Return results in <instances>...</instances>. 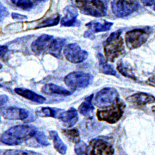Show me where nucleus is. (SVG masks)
Wrapping results in <instances>:
<instances>
[{"label": "nucleus", "instance_id": "obj_15", "mask_svg": "<svg viewBox=\"0 0 155 155\" xmlns=\"http://www.w3.org/2000/svg\"><path fill=\"white\" fill-rule=\"evenodd\" d=\"M57 118L63 122L64 126L70 128L75 125L78 120V114L76 109L72 107L67 111L61 112Z\"/></svg>", "mask_w": 155, "mask_h": 155}, {"label": "nucleus", "instance_id": "obj_35", "mask_svg": "<svg viewBox=\"0 0 155 155\" xmlns=\"http://www.w3.org/2000/svg\"><path fill=\"white\" fill-rule=\"evenodd\" d=\"M8 98L6 95L1 96V104L3 105V104H5V103L8 101Z\"/></svg>", "mask_w": 155, "mask_h": 155}, {"label": "nucleus", "instance_id": "obj_32", "mask_svg": "<svg viewBox=\"0 0 155 155\" xmlns=\"http://www.w3.org/2000/svg\"><path fill=\"white\" fill-rule=\"evenodd\" d=\"M141 3L145 6H150L154 4L155 0H140Z\"/></svg>", "mask_w": 155, "mask_h": 155}, {"label": "nucleus", "instance_id": "obj_19", "mask_svg": "<svg viewBox=\"0 0 155 155\" xmlns=\"http://www.w3.org/2000/svg\"><path fill=\"white\" fill-rule=\"evenodd\" d=\"M99 60V67L100 72L107 75H112L115 77H119L117 72L114 69L113 67L107 63V60L101 54L99 53L97 55Z\"/></svg>", "mask_w": 155, "mask_h": 155}, {"label": "nucleus", "instance_id": "obj_7", "mask_svg": "<svg viewBox=\"0 0 155 155\" xmlns=\"http://www.w3.org/2000/svg\"><path fill=\"white\" fill-rule=\"evenodd\" d=\"M93 80L91 74L80 71L70 73L64 78V83L72 90L85 88L87 87Z\"/></svg>", "mask_w": 155, "mask_h": 155}, {"label": "nucleus", "instance_id": "obj_12", "mask_svg": "<svg viewBox=\"0 0 155 155\" xmlns=\"http://www.w3.org/2000/svg\"><path fill=\"white\" fill-rule=\"evenodd\" d=\"M77 9L73 6H67L64 8V17L61 21V26L73 27L80 25V22L77 20V18L78 16Z\"/></svg>", "mask_w": 155, "mask_h": 155}, {"label": "nucleus", "instance_id": "obj_36", "mask_svg": "<svg viewBox=\"0 0 155 155\" xmlns=\"http://www.w3.org/2000/svg\"><path fill=\"white\" fill-rule=\"evenodd\" d=\"M151 110H152L153 113L155 114V106H153V107H151Z\"/></svg>", "mask_w": 155, "mask_h": 155}, {"label": "nucleus", "instance_id": "obj_33", "mask_svg": "<svg viewBox=\"0 0 155 155\" xmlns=\"http://www.w3.org/2000/svg\"><path fill=\"white\" fill-rule=\"evenodd\" d=\"M147 83L148 85L155 87V76H153L150 77L148 80V81H147Z\"/></svg>", "mask_w": 155, "mask_h": 155}, {"label": "nucleus", "instance_id": "obj_5", "mask_svg": "<svg viewBox=\"0 0 155 155\" xmlns=\"http://www.w3.org/2000/svg\"><path fill=\"white\" fill-rule=\"evenodd\" d=\"M150 29L149 28L137 29L128 31L125 36V43L130 50H134L143 45L150 36Z\"/></svg>", "mask_w": 155, "mask_h": 155}, {"label": "nucleus", "instance_id": "obj_10", "mask_svg": "<svg viewBox=\"0 0 155 155\" xmlns=\"http://www.w3.org/2000/svg\"><path fill=\"white\" fill-rule=\"evenodd\" d=\"M54 37L48 34H43L38 37L31 44V50L37 55L50 54L52 48Z\"/></svg>", "mask_w": 155, "mask_h": 155}, {"label": "nucleus", "instance_id": "obj_11", "mask_svg": "<svg viewBox=\"0 0 155 155\" xmlns=\"http://www.w3.org/2000/svg\"><path fill=\"white\" fill-rule=\"evenodd\" d=\"M63 55L68 61L73 63H81L88 57L87 51L76 44H70L66 45L63 50Z\"/></svg>", "mask_w": 155, "mask_h": 155}, {"label": "nucleus", "instance_id": "obj_3", "mask_svg": "<svg viewBox=\"0 0 155 155\" xmlns=\"http://www.w3.org/2000/svg\"><path fill=\"white\" fill-rule=\"evenodd\" d=\"M71 2L84 15L101 18L107 14V6L102 0H71Z\"/></svg>", "mask_w": 155, "mask_h": 155}, {"label": "nucleus", "instance_id": "obj_23", "mask_svg": "<svg viewBox=\"0 0 155 155\" xmlns=\"http://www.w3.org/2000/svg\"><path fill=\"white\" fill-rule=\"evenodd\" d=\"M61 132L72 143L78 144L81 141L80 132L77 128L62 129Z\"/></svg>", "mask_w": 155, "mask_h": 155}, {"label": "nucleus", "instance_id": "obj_22", "mask_svg": "<svg viewBox=\"0 0 155 155\" xmlns=\"http://www.w3.org/2000/svg\"><path fill=\"white\" fill-rule=\"evenodd\" d=\"M50 136L53 140L54 142V146L55 149L61 154H65L67 150V147L65 145L62 140H61L60 137H59L58 133L55 131H50Z\"/></svg>", "mask_w": 155, "mask_h": 155}, {"label": "nucleus", "instance_id": "obj_31", "mask_svg": "<svg viewBox=\"0 0 155 155\" xmlns=\"http://www.w3.org/2000/svg\"><path fill=\"white\" fill-rule=\"evenodd\" d=\"M9 12L6 7L3 5H1V19L2 20V18L7 16Z\"/></svg>", "mask_w": 155, "mask_h": 155}, {"label": "nucleus", "instance_id": "obj_27", "mask_svg": "<svg viewBox=\"0 0 155 155\" xmlns=\"http://www.w3.org/2000/svg\"><path fill=\"white\" fill-rule=\"evenodd\" d=\"M34 138L36 139V140L37 141L38 143L41 144L42 146H47L49 145L47 137L42 132L37 130L34 134Z\"/></svg>", "mask_w": 155, "mask_h": 155}, {"label": "nucleus", "instance_id": "obj_30", "mask_svg": "<svg viewBox=\"0 0 155 155\" xmlns=\"http://www.w3.org/2000/svg\"><path fill=\"white\" fill-rule=\"evenodd\" d=\"M12 19H16V20H24V19H25L28 18L27 16L18 14V13H16V12H13V13H12Z\"/></svg>", "mask_w": 155, "mask_h": 155}, {"label": "nucleus", "instance_id": "obj_8", "mask_svg": "<svg viewBox=\"0 0 155 155\" xmlns=\"http://www.w3.org/2000/svg\"><path fill=\"white\" fill-rule=\"evenodd\" d=\"M119 99V93L112 87H106L99 91L94 99V104L98 107H109Z\"/></svg>", "mask_w": 155, "mask_h": 155}, {"label": "nucleus", "instance_id": "obj_28", "mask_svg": "<svg viewBox=\"0 0 155 155\" xmlns=\"http://www.w3.org/2000/svg\"><path fill=\"white\" fill-rule=\"evenodd\" d=\"M87 145L83 141H80L79 143L76 144L74 147V151L76 155H87L86 148Z\"/></svg>", "mask_w": 155, "mask_h": 155}, {"label": "nucleus", "instance_id": "obj_6", "mask_svg": "<svg viewBox=\"0 0 155 155\" xmlns=\"http://www.w3.org/2000/svg\"><path fill=\"white\" fill-rule=\"evenodd\" d=\"M139 7L137 0H113L111 3L112 11L117 18H125L133 14Z\"/></svg>", "mask_w": 155, "mask_h": 155}, {"label": "nucleus", "instance_id": "obj_37", "mask_svg": "<svg viewBox=\"0 0 155 155\" xmlns=\"http://www.w3.org/2000/svg\"><path fill=\"white\" fill-rule=\"evenodd\" d=\"M153 9H154V10L155 11V3H154V6H153Z\"/></svg>", "mask_w": 155, "mask_h": 155}, {"label": "nucleus", "instance_id": "obj_4", "mask_svg": "<svg viewBox=\"0 0 155 155\" xmlns=\"http://www.w3.org/2000/svg\"><path fill=\"white\" fill-rule=\"evenodd\" d=\"M125 105L120 99L112 106L97 110L96 116L99 121H104L110 124L117 123L122 117Z\"/></svg>", "mask_w": 155, "mask_h": 155}, {"label": "nucleus", "instance_id": "obj_14", "mask_svg": "<svg viewBox=\"0 0 155 155\" xmlns=\"http://www.w3.org/2000/svg\"><path fill=\"white\" fill-rule=\"evenodd\" d=\"M1 112L3 117L8 120H24L29 116V112L26 110L15 107L4 109Z\"/></svg>", "mask_w": 155, "mask_h": 155}, {"label": "nucleus", "instance_id": "obj_1", "mask_svg": "<svg viewBox=\"0 0 155 155\" xmlns=\"http://www.w3.org/2000/svg\"><path fill=\"white\" fill-rule=\"evenodd\" d=\"M36 131L35 128L27 125L12 127L2 134L1 141L10 146L20 145L31 138H34Z\"/></svg>", "mask_w": 155, "mask_h": 155}, {"label": "nucleus", "instance_id": "obj_29", "mask_svg": "<svg viewBox=\"0 0 155 155\" xmlns=\"http://www.w3.org/2000/svg\"><path fill=\"white\" fill-rule=\"evenodd\" d=\"M3 155H33V153L22 150H8Z\"/></svg>", "mask_w": 155, "mask_h": 155}, {"label": "nucleus", "instance_id": "obj_26", "mask_svg": "<svg viewBox=\"0 0 155 155\" xmlns=\"http://www.w3.org/2000/svg\"><path fill=\"white\" fill-rule=\"evenodd\" d=\"M11 2L24 10H29L33 6L32 0H11Z\"/></svg>", "mask_w": 155, "mask_h": 155}, {"label": "nucleus", "instance_id": "obj_20", "mask_svg": "<svg viewBox=\"0 0 155 155\" xmlns=\"http://www.w3.org/2000/svg\"><path fill=\"white\" fill-rule=\"evenodd\" d=\"M94 95L91 94L85 98L84 101L81 103L78 107V110L81 114L86 117H89L93 114L94 107L93 105V98Z\"/></svg>", "mask_w": 155, "mask_h": 155}, {"label": "nucleus", "instance_id": "obj_34", "mask_svg": "<svg viewBox=\"0 0 155 155\" xmlns=\"http://www.w3.org/2000/svg\"><path fill=\"white\" fill-rule=\"evenodd\" d=\"M7 51H8V47L6 45L1 46V57H2L5 55Z\"/></svg>", "mask_w": 155, "mask_h": 155}, {"label": "nucleus", "instance_id": "obj_2", "mask_svg": "<svg viewBox=\"0 0 155 155\" xmlns=\"http://www.w3.org/2000/svg\"><path fill=\"white\" fill-rule=\"evenodd\" d=\"M121 33V31L112 32L103 44L105 57L108 61L114 62L116 58L125 53V47Z\"/></svg>", "mask_w": 155, "mask_h": 155}, {"label": "nucleus", "instance_id": "obj_13", "mask_svg": "<svg viewBox=\"0 0 155 155\" xmlns=\"http://www.w3.org/2000/svg\"><path fill=\"white\" fill-rule=\"evenodd\" d=\"M127 101L136 107H141L155 102V97L150 94L137 93L127 98Z\"/></svg>", "mask_w": 155, "mask_h": 155}, {"label": "nucleus", "instance_id": "obj_9", "mask_svg": "<svg viewBox=\"0 0 155 155\" xmlns=\"http://www.w3.org/2000/svg\"><path fill=\"white\" fill-rule=\"evenodd\" d=\"M114 149L106 141L101 139L92 140L86 148L87 155H113Z\"/></svg>", "mask_w": 155, "mask_h": 155}, {"label": "nucleus", "instance_id": "obj_24", "mask_svg": "<svg viewBox=\"0 0 155 155\" xmlns=\"http://www.w3.org/2000/svg\"><path fill=\"white\" fill-rule=\"evenodd\" d=\"M117 68V70L119 71V73L122 75H124V76L134 80H137V78L135 77L132 70L130 68L126 67L121 60L118 62Z\"/></svg>", "mask_w": 155, "mask_h": 155}, {"label": "nucleus", "instance_id": "obj_16", "mask_svg": "<svg viewBox=\"0 0 155 155\" xmlns=\"http://www.w3.org/2000/svg\"><path fill=\"white\" fill-rule=\"evenodd\" d=\"M41 92L47 95H59L67 96L71 95V93L64 88L53 83L44 85L41 89Z\"/></svg>", "mask_w": 155, "mask_h": 155}, {"label": "nucleus", "instance_id": "obj_21", "mask_svg": "<svg viewBox=\"0 0 155 155\" xmlns=\"http://www.w3.org/2000/svg\"><path fill=\"white\" fill-rule=\"evenodd\" d=\"M61 110L60 109H54L49 107L38 108L35 114L38 117H54L57 118L58 115L61 112Z\"/></svg>", "mask_w": 155, "mask_h": 155}, {"label": "nucleus", "instance_id": "obj_18", "mask_svg": "<svg viewBox=\"0 0 155 155\" xmlns=\"http://www.w3.org/2000/svg\"><path fill=\"white\" fill-rule=\"evenodd\" d=\"M15 91L19 96L37 103H44L46 101L44 96L37 94L29 89L24 88H16L15 89Z\"/></svg>", "mask_w": 155, "mask_h": 155}, {"label": "nucleus", "instance_id": "obj_17", "mask_svg": "<svg viewBox=\"0 0 155 155\" xmlns=\"http://www.w3.org/2000/svg\"><path fill=\"white\" fill-rule=\"evenodd\" d=\"M113 25V22L103 21L102 22L92 21L86 24V26L93 33H98L102 32H106L110 29Z\"/></svg>", "mask_w": 155, "mask_h": 155}, {"label": "nucleus", "instance_id": "obj_25", "mask_svg": "<svg viewBox=\"0 0 155 155\" xmlns=\"http://www.w3.org/2000/svg\"><path fill=\"white\" fill-rule=\"evenodd\" d=\"M59 21H60V16L58 15H57L56 16H54L53 17H51L45 19L40 24H38V26H37L35 29L54 26V25H56L59 23Z\"/></svg>", "mask_w": 155, "mask_h": 155}]
</instances>
